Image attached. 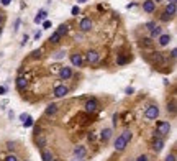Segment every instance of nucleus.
<instances>
[{"instance_id": "33", "label": "nucleus", "mask_w": 177, "mask_h": 161, "mask_svg": "<svg viewBox=\"0 0 177 161\" xmlns=\"http://www.w3.org/2000/svg\"><path fill=\"white\" fill-rule=\"evenodd\" d=\"M156 26V23L154 22H149V23H146V28H148V30H152V28H154Z\"/></svg>"}, {"instance_id": "24", "label": "nucleus", "mask_w": 177, "mask_h": 161, "mask_svg": "<svg viewBox=\"0 0 177 161\" xmlns=\"http://www.w3.org/2000/svg\"><path fill=\"white\" fill-rule=\"evenodd\" d=\"M33 124H35V122H33V118H31L30 115H28V117L25 118V120H23V125H25L26 128H30V127H33Z\"/></svg>"}, {"instance_id": "12", "label": "nucleus", "mask_w": 177, "mask_h": 161, "mask_svg": "<svg viewBox=\"0 0 177 161\" xmlns=\"http://www.w3.org/2000/svg\"><path fill=\"white\" fill-rule=\"evenodd\" d=\"M74 155H75V158H80V159H82L84 158V156H85V148H84V146H75V148H74Z\"/></svg>"}, {"instance_id": "25", "label": "nucleus", "mask_w": 177, "mask_h": 161, "mask_svg": "<svg viewBox=\"0 0 177 161\" xmlns=\"http://www.w3.org/2000/svg\"><path fill=\"white\" fill-rule=\"evenodd\" d=\"M36 143H38V146H40V148H43V146L46 145V138H44L43 135H40V136L36 138Z\"/></svg>"}, {"instance_id": "40", "label": "nucleus", "mask_w": 177, "mask_h": 161, "mask_svg": "<svg viewBox=\"0 0 177 161\" xmlns=\"http://www.w3.org/2000/svg\"><path fill=\"white\" fill-rule=\"evenodd\" d=\"M125 92L128 94V96H130V94H133V92H135V89H133V87H128V89H126Z\"/></svg>"}, {"instance_id": "10", "label": "nucleus", "mask_w": 177, "mask_h": 161, "mask_svg": "<svg viewBox=\"0 0 177 161\" xmlns=\"http://www.w3.org/2000/svg\"><path fill=\"white\" fill-rule=\"evenodd\" d=\"M59 76H61V79H71V77H72V69H71V68H63V69H61L59 71Z\"/></svg>"}, {"instance_id": "26", "label": "nucleus", "mask_w": 177, "mask_h": 161, "mask_svg": "<svg viewBox=\"0 0 177 161\" xmlns=\"http://www.w3.org/2000/svg\"><path fill=\"white\" fill-rule=\"evenodd\" d=\"M121 136H123V138L126 140V143H128V141L131 140V136H133V135H131V132H130V130H125V132H123V133H121Z\"/></svg>"}, {"instance_id": "17", "label": "nucleus", "mask_w": 177, "mask_h": 161, "mask_svg": "<svg viewBox=\"0 0 177 161\" xmlns=\"http://www.w3.org/2000/svg\"><path fill=\"white\" fill-rule=\"evenodd\" d=\"M46 17H48V12L46 10H40V12H38V15L35 17V23H41Z\"/></svg>"}, {"instance_id": "14", "label": "nucleus", "mask_w": 177, "mask_h": 161, "mask_svg": "<svg viewBox=\"0 0 177 161\" xmlns=\"http://www.w3.org/2000/svg\"><path fill=\"white\" fill-rule=\"evenodd\" d=\"M152 63L164 64V56H162V53H152Z\"/></svg>"}, {"instance_id": "43", "label": "nucleus", "mask_w": 177, "mask_h": 161, "mask_svg": "<svg viewBox=\"0 0 177 161\" xmlns=\"http://www.w3.org/2000/svg\"><path fill=\"white\" fill-rule=\"evenodd\" d=\"M26 117H28V115H26V113H21V115H20V120L23 122V120H25V118H26Z\"/></svg>"}, {"instance_id": "32", "label": "nucleus", "mask_w": 177, "mask_h": 161, "mask_svg": "<svg viewBox=\"0 0 177 161\" xmlns=\"http://www.w3.org/2000/svg\"><path fill=\"white\" fill-rule=\"evenodd\" d=\"M5 161H18V158H17L15 155H8L7 158H5Z\"/></svg>"}, {"instance_id": "38", "label": "nucleus", "mask_w": 177, "mask_h": 161, "mask_svg": "<svg viewBox=\"0 0 177 161\" xmlns=\"http://www.w3.org/2000/svg\"><path fill=\"white\" fill-rule=\"evenodd\" d=\"M136 161H148V156H146V155H143V156H140V158H138Z\"/></svg>"}, {"instance_id": "45", "label": "nucleus", "mask_w": 177, "mask_h": 161, "mask_svg": "<svg viewBox=\"0 0 177 161\" xmlns=\"http://www.w3.org/2000/svg\"><path fill=\"white\" fill-rule=\"evenodd\" d=\"M130 118H131V115H128V113H126V115H125V122H130Z\"/></svg>"}, {"instance_id": "8", "label": "nucleus", "mask_w": 177, "mask_h": 161, "mask_svg": "<svg viewBox=\"0 0 177 161\" xmlns=\"http://www.w3.org/2000/svg\"><path fill=\"white\" fill-rule=\"evenodd\" d=\"M71 63H72V66L80 68V66H82V54H79V53L71 54Z\"/></svg>"}, {"instance_id": "28", "label": "nucleus", "mask_w": 177, "mask_h": 161, "mask_svg": "<svg viewBox=\"0 0 177 161\" xmlns=\"http://www.w3.org/2000/svg\"><path fill=\"white\" fill-rule=\"evenodd\" d=\"M167 112H171V113H175V102L172 100L169 105H167Z\"/></svg>"}, {"instance_id": "42", "label": "nucleus", "mask_w": 177, "mask_h": 161, "mask_svg": "<svg viewBox=\"0 0 177 161\" xmlns=\"http://www.w3.org/2000/svg\"><path fill=\"white\" fill-rule=\"evenodd\" d=\"M5 92H7V89H5V87H0V96H3Z\"/></svg>"}, {"instance_id": "3", "label": "nucleus", "mask_w": 177, "mask_h": 161, "mask_svg": "<svg viewBox=\"0 0 177 161\" xmlns=\"http://www.w3.org/2000/svg\"><path fill=\"white\" fill-rule=\"evenodd\" d=\"M143 10L146 13H152L156 10V2L154 0H144V2H143Z\"/></svg>"}, {"instance_id": "48", "label": "nucleus", "mask_w": 177, "mask_h": 161, "mask_svg": "<svg viewBox=\"0 0 177 161\" xmlns=\"http://www.w3.org/2000/svg\"><path fill=\"white\" fill-rule=\"evenodd\" d=\"M2 31H3V28H2V26H0V36H2Z\"/></svg>"}, {"instance_id": "15", "label": "nucleus", "mask_w": 177, "mask_h": 161, "mask_svg": "<svg viewBox=\"0 0 177 161\" xmlns=\"http://www.w3.org/2000/svg\"><path fill=\"white\" fill-rule=\"evenodd\" d=\"M28 86V80L25 77H18L17 79V87H18V91H23V89H26Z\"/></svg>"}, {"instance_id": "19", "label": "nucleus", "mask_w": 177, "mask_h": 161, "mask_svg": "<svg viewBox=\"0 0 177 161\" xmlns=\"http://www.w3.org/2000/svg\"><path fill=\"white\" fill-rule=\"evenodd\" d=\"M166 13H169L171 17H174L175 15V3H167V7H166Z\"/></svg>"}, {"instance_id": "27", "label": "nucleus", "mask_w": 177, "mask_h": 161, "mask_svg": "<svg viewBox=\"0 0 177 161\" xmlns=\"http://www.w3.org/2000/svg\"><path fill=\"white\" fill-rule=\"evenodd\" d=\"M64 56H66V51H64V49H61V51H57V53L54 54V59H63Z\"/></svg>"}, {"instance_id": "13", "label": "nucleus", "mask_w": 177, "mask_h": 161, "mask_svg": "<svg viewBox=\"0 0 177 161\" xmlns=\"http://www.w3.org/2000/svg\"><path fill=\"white\" fill-rule=\"evenodd\" d=\"M157 43H159L161 46H167L171 43V35H161L159 40H157Z\"/></svg>"}, {"instance_id": "23", "label": "nucleus", "mask_w": 177, "mask_h": 161, "mask_svg": "<svg viewBox=\"0 0 177 161\" xmlns=\"http://www.w3.org/2000/svg\"><path fill=\"white\" fill-rule=\"evenodd\" d=\"M67 31H69V26H67V25H64V23H63V25H59V28H57V33H59L61 36L66 35Z\"/></svg>"}, {"instance_id": "11", "label": "nucleus", "mask_w": 177, "mask_h": 161, "mask_svg": "<svg viewBox=\"0 0 177 161\" xmlns=\"http://www.w3.org/2000/svg\"><path fill=\"white\" fill-rule=\"evenodd\" d=\"M85 58H87V61H89L90 64H94V63H97V61H98V58H100V56H98V53H97V51H89Z\"/></svg>"}, {"instance_id": "6", "label": "nucleus", "mask_w": 177, "mask_h": 161, "mask_svg": "<svg viewBox=\"0 0 177 161\" xmlns=\"http://www.w3.org/2000/svg\"><path fill=\"white\" fill-rule=\"evenodd\" d=\"M67 92H69V89L66 87V86L54 87V97H64V96H67Z\"/></svg>"}, {"instance_id": "35", "label": "nucleus", "mask_w": 177, "mask_h": 161, "mask_svg": "<svg viewBox=\"0 0 177 161\" xmlns=\"http://www.w3.org/2000/svg\"><path fill=\"white\" fill-rule=\"evenodd\" d=\"M43 28H51V22H43Z\"/></svg>"}, {"instance_id": "30", "label": "nucleus", "mask_w": 177, "mask_h": 161, "mask_svg": "<svg viewBox=\"0 0 177 161\" xmlns=\"http://www.w3.org/2000/svg\"><path fill=\"white\" fill-rule=\"evenodd\" d=\"M71 13H72V15H79V13H80V8H79V7H72V8H71Z\"/></svg>"}, {"instance_id": "44", "label": "nucleus", "mask_w": 177, "mask_h": 161, "mask_svg": "<svg viewBox=\"0 0 177 161\" xmlns=\"http://www.w3.org/2000/svg\"><path fill=\"white\" fill-rule=\"evenodd\" d=\"M40 36H41V31H36V35H35V38H36V40H40Z\"/></svg>"}, {"instance_id": "4", "label": "nucleus", "mask_w": 177, "mask_h": 161, "mask_svg": "<svg viewBox=\"0 0 177 161\" xmlns=\"http://www.w3.org/2000/svg\"><path fill=\"white\" fill-rule=\"evenodd\" d=\"M97 107H98V104L95 99H90V100L85 102V112L87 113H94L95 110H97Z\"/></svg>"}, {"instance_id": "9", "label": "nucleus", "mask_w": 177, "mask_h": 161, "mask_svg": "<svg viewBox=\"0 0 177 161\" xmlns=\"http://www.w3.org/2000/svg\"><path fill=\"white\" fill-rule=\"evenodd\" d=\"M90 28H92V20H90V18H82V20H80V30L90 31Z\"/></svg>"}, {"instance_id": "1", "label": "nucleus", "mask_w": 177, "mask_h": 161, "mask_svg": "<svg viewBox=\"0 0 177 161\" xmlns=\"http://www.w3.org/2000/svg\"><path fill=\"white\" fill-rule=\"evenodd\" d=\"M156 127H157V130L154 132L156 138H166V136L169 135V132H171V124L169 122H157Z\"/></svg>"}, {"instance_id": "29", "label": "nucleus", "mask_w": 177, "mask_h": 161, "mask_svg": "<svg viewBox=\"0 0 177 161\" xmlns=\"http://www.w3.org/2000/svg\"><path fill=\"white\" fill-rule=\"evenodd\" d=\"M169 20H172V17L169 15V13H162V15H161V22H169Z\"/></svg>"}, {"instance_id": "52", "label": "nucleus", "mask_w": 177, "mask_h": 161, "mask_svg": "<svg viewBox=\"0 0 177 161\" xmlns=\"http://www.w3.org/2000/svg\"><path fill=\"white\" fill-rule=\"evenodd\" d=\"M52 161H57V159H52Z\"/></svg>"}, {"instance_id": "46", "label": "nucleus", "mask_w": 177, "mask_h": 161, "mask_svg": "<svg viewBox=\"0 0 177 161\" xmlns=\"http://www.w3.org/2000/svg\"><path fill=\"white\" fill-rule=\"evenodd\" d=\"M2 23H3V15L0 13V25H2Z\"/></svg>"}, {"instance_id": "2", "label": "nucleus", "mask_w": 177, "mask_h": 161, "mask_svg": "<svg viewBox=\"0 0 177 161\" xmlns=\"http://www.w3.org/2000/svg\"><path fill=\"white\" fill-rule=\"evenodd\" d=\"M157 115H159V108H157L156 105H149V107L146 108V112H144V117L149 118V120L157 118Z\"/></svg>"}, {"instance_id": "22", "label": "nucleus", "mask_w": 177, "mask_h": 161, "mask_svg": "<svg viewBox=\"0 0 177 161\" xmlns=\"http://www.w3.org/2000/svg\"><path fill=\"white\" fill-rule=\"evenodd\" d=\"M41 159H43V161H52L51 151H43V153H41Z\"/></svg>"}, {"instance_id": "49", "label": "nucleus", "mask_w": 177, "mask_h": 161, "mask_svg": "<svg viewBox=\"0 0 177 161\" xmlns=\"http://www.w3.org/2000/svg\"><path fill=\"white\" fill-rule=\"evenodd\" d=\"M72 161H82V159H80V158H75V159H72Z\"/></svg>"}, {"instance_id": "21", "label": "nucleus", "mask_w": 177, "mask_h": 161, "mask_svg": "<svg viewBox=\"0 0 177 161\" xmlns=\"http://www.w3.org/2000/svg\"><path fill=\"white\" fill-rule=\"evenodd\" d=\"M161 35H162V28L156 25V26L151 30V36H152V38H156V36H161Z\"/></svg>"}, {"instance_id": "47", "label": "nucleus", "mask_w": 177, "mask_h": 161, "mask_svg": "<svg viewBox=\"0 0 177 161\" xmlns=\"http://www.w3.org/2000/svg\"><path fill=\"white\" fill-rule=\"evenodd\" d=\"M167 2H169V3H175V0H167Z\"/></svg>"}, {"instance_id": "36", "label": "nucleus", "mask_w": 177, "mask_h": 161, "mask_svg": "<svg viewBox=\"0 0 177 161\" xmlns=\"http://www.w3.org/2000/svg\"><path fill=\"white\" fill-rule=\"evenodd\" d=\"M175 56H177V49L174 48V49L171 51V58H172V59H175Z\"/></svg>"}, {"instance_id": "20", "label": "nucleus", "mask_w": 177, "mask_h": 161, "mask_svg": "<svg viewBox=\"0 0 177 161\" xmlns=\"http://www.w3.org/2000/svg\"><path fill=\"white\" fill-rule=\"evenodd\" d=\"M57 112V105L56 104H49L46 108V115H54V113Z\"/></svg>"}, {"instance_id": "16", "label": "nucleus", "mask_w": 177, "mask_h": 161, "mask_svg": "<svg viewBox=\"0 0 177 161\" xmlns=\"http://www.w3.org/2000/svg\"><path fill=\"white\" fill-rule=\"evenodd\" d=\"M110 136H112V128H105V130L102 132V133H100V138H102L103 143L110 140Z\"/></svg>"}, {"instance_id": "51", "label": "nucleus", "mask_w": 177, "mask_h": 161, "mask_svg": "<svg viewBox=\"0 0 177 161\" xmlns=\"http://www.w3.org/2000/svg\"><path fill=\"white\" fill-rule=\"evenodd\" d=\"M154 2H156V3H157V2H161V0H154Z\"/></svg>"}, {"instance_id": "41", "label": "nucleus", "mask_w": 177, "mask_h": 161, "mask_svg": "<svg viewBox=\"0 0 177 161\" xmlns=\"http://www.w3.org/2000/svg\"><path fill=\"white\" fill-rule=\"evenodd\" d=\"M0 2H2V5H8V3L12 2V0H0Z\"/></svg>"}, {"instance_id": "34", "label": "nucleus", "mask_w": 177, "mask_h": 161, "mask_svg": "<svg viewBox=\"0 0 177 161\" xmlns=\"http://www.w3.org/2000/svg\"><path fill=\"white\" fill-rule=\"evenodd\" d=\"M126 63V58L125 56H120V58H118V64H125Z\"/></svg>"}, {"instance_id": "37", "label": "nucleus", "mask_w": 177, "mask_h": 161, "mask_svg": "<svg viewBox=\"0 0 177 161\" xmlns=\"http://www.w3.org/2000/svg\"><path fill=\"white\" fill-rule=\"evenodd\" d=\"M33 58H40V54H41V51H33Z\"/></svg>"}, {"instance_id": "7", "label": "nucleus", "mask_w": 177, "mask_h": 161, "mask_svg": "<svg viewBox=\"0 0 177 161\" xmlns=\"http://www.w3.org/2000/svg\"><path fill=\"white\" fill-rule=\"evenodd\" d=\"M162 148H164V138H156L152 141V150H154L156 153L162 151Z\"/></svg>"}, {"instance_id": "39", "label": "nucleus", "mask_w": 177, "mask_h": 161, "mask_svg": "<svg viewBox=\"0 0 177 161\" xmlns=\"http://www.w3.org/2000/svg\"><path fill=\"white\" fill-rule=\"evenodd\" d=\"M87 138H89V141H94V140H95V133H89Z\"/></svg>"}, {"instance_id": "18", "label": "nucleus", "mask_w": 177, "mask_h": 161, "mask_svg": "<svg viewBox=\"0 0 177 161\" xmlns=\"http://www.w3.org/2000/svg\"><path fill=\"white\" fill-rule=\"evenodd\" d=\"M61 38H63V36H61V35H59V33H57V31H54V33H52V35H51L49 41H51L52 45H57V43H59V41H61Z\"/></svg>"}, {"instance_id": "31", "label": "nucleus", "mask_w": 177, "mask_h": 161, "mask_svg": "<svg viewBox=\"0 0 177 161\" xmlns=\"http://www.w3.org/2000/svg\"><path fill=\"white\" fill-rule=\"evenodd\" d=\"M164 161H175V155H174V153H171V155H167Z\"/></svg>"}, {"instance_id": "50", "label": "nucleus", "mask_w": 177, "mask_h": 161, "mask_svg": "<svg viewBox=\"0 0 177 161\" xmlns=\"http://www.w3.org/2000/svg\"><path fill=\"white\" fill-rule=\"evenodd\" d=\"M77 2H80V3H82V2H87V0H77Z\"/></svg>"}, {"instance_id": "5", "label": "nucleus", "mask_w": 177, "mask_h": 161, "mask_svg": "<svg viewBox=\"0 0 177 161\" xmlns=\"http://www.w3.org/2000/svg\"><path fill=\"white\" fill-rule=\"evenodd\" d=\"M125 146H126V140L123 138V136H117V140H115V150L117 151H123L125 150Z\"/></svg>"}]
</instances>
